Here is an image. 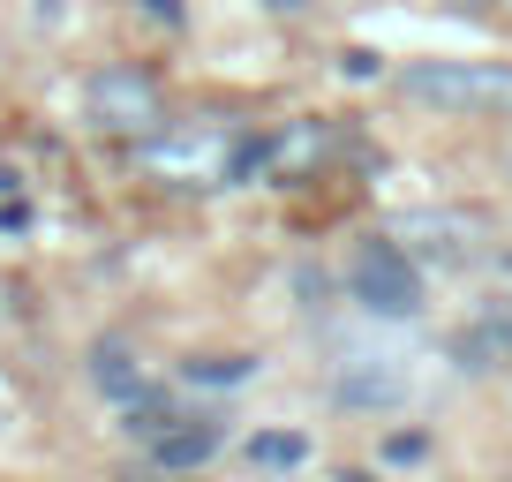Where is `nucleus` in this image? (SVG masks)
<instances>
[{"label":"nucleus","instance_id":"f03ea898","mask_svg":"<svg viewBox=\"0 0 512 482\" xmlns=\"http://www.w3.org/2000/svg\"><path fill=\"white\" fill-rule=\"evenodd\" d=\"M347 279H354V302L377 309V317H415L422 309V279H415V264H407L400 241H362Z\"/></svg>","mask_w":512,"mask_h":482},{"label":"nucleus","instance_id":"6e6552de","mask_svg":"<svg viewBox=\"0 0 512 482\" xmlns=\"http://www.w3.org/2000/svg\"><path fill=\"white\" fill-rule=\"evenodd\" d=\"M91 377H98V385H106V392H121V400H128V392H136V370H128V354H121V347H98Z\"/></svg>","mask_w":512,"mask_h":482},{"label":"nucleus","instance_id":"20e7f679","mask_svg":"<svg viewBox=\"0 0 512 482\" xmlns=\"http://www.w3.org/2000/svg\"><path fill=\"white\" fill-rule=\"evenodd\" d=\"M400 241H422L437 257H467V249H475V219H407Z\"/></svg>","mask_w":512,"mask_h":482},{"label":"nucleus","instance_id":"1a4fd4ad","mask_svg":"<svg viewBox=\"0 0 512 482\" xmlns=\"http://www.w3.org/2000/svg\"><path fill=\"white\" fill-rule=\"evenodd\" d=\"M241 370H249V362H196V370H189V377H204V385H219V377H226V385H234V377H241Z\"/></svg>","mask_w":512,"mask_h":482},{"label":"nucleus","instance_id":"39448f33","mask_svg":"<svg viewBox=\"0 0 512 482\" xmlns=\"http://www.w3.org/2000/svg\"><path fill=\"white\" fill-rule=\"evenodd\" d=\"M460 362H467V370H490V362H512V317H482L475 332L460 339Z\"/></svg>","mask_w":512,"mask_h":482},{"label":"nucleus","instance_id":"f257e3e1","mask_svg":"<svg viewBox=\"0 0 512 482\" xmlns=\"http://www.w3.org/2000/svg\"><path fill=\"white\" fill-rule=\"evenodd\" d=\"M400 91L415 106H437V113H512V68H497V61H415L400 76Z\"/></svg>","mask_w":512,"mask_h":482},{"label":"nucleus","instance_id":"0eeeda50","mask_svg":"<svg viewBox=\"0 0 512 482\" xmlns=\"http://www.w3.org/2000/svg\"><path fill=\"white\" fill-rule=\"evenodd\" d=\"M249 452H256V467H302V460H309V437H294V430H264Z\"/></svg>","mask_w":512,"mask_h":482},{"label":"nucleus","instance_id":"9d476101","mask_svg":"<svg viewBox=\"0 0 512 482\" xmlns=\"http://www.w3.org/2000/svg\"><path fill=\"white\" fill-rule=\"evenodd\" d=\"M279 8H302V0H279Z\"/></svg>","mask_w":512,"mask_h":482},{"label":"nucleus","instance_id":"9b49d317","mask_svg":"<svg viewBox=\"0 0 512 482\" xmlns=\"http://www.w3.org/2000/svg\"><path fill=\"white\" fill-rule=\"evenodd\" d=\"M347 482H362V475H347Z\"/></svg>","mask_w":512,"mask_h":482},{"label":"nucleus","instance_id":"7ed1b4c3","mask_svg":"<svg viewBox=\"0 0 512 482\" xmlns=\"http://www.w3.org/2000/svg\"><path fill=\"white\" fill-rule=\"evenodd\" d=\"M91 121L113 136H144L166 121V98L144 68H106V76H91Z\"/></svg>","mask_w":512,"mask_h":482},{"label":"nucleus","instance_id":"423d86ee","mask_svg":"<svg viewBox=\"0 0 512 482\" xmlns=\"http://www.w3.org/2000/svg\"><path fill=\"white\" fill-rule=\"evenodd\" d=\"M211 445H219L211 430H159V467H196L211 460Z\"/></svg>","mask_w":512,"mask_h":482}]
</instances>
